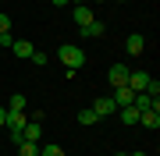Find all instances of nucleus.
Wrapping results in <instances>:
<instances>
[{
	"label": "nucleus",
	"instance_id": "nucleus-22",
	"mask_svg": "<svg viewBox=\"0 0 160 156\" xmlns=\"http://www.w3.org/2000/svg\"><path fill=\"white\" fill-rule=\"evenodd\" d=\"M114 156H128V153H114Z\"/></svg>",
	"mask_w": 160,
	"mask_h": 156
},
{
	"label": "nucleus",
	"instance_id": "nucleus-15",
	"mask_svg": "<svg viewBox=\"0 0 160 156\" xmlns=\"http://www.w3.org/2000/svg\"><path fill=\"white\" fill-rule=\"evenodd\" d=\"M29 60L36 64V68H43V64H46V60H50V57H46V53H43V50H32V57H29Z\"/></svg>",
	"mask_w": 160,
	"mask_h": 156
},
{
	"label": "nucleus",
	"instance_id": "nucleus-20",
	"mask_svg": "<svg viewBox=\"0 0 160 156\" xmlns=\"http://www.w3.org/2000/svg\"><path fill=\"white\" fill-rule=\"evenodd\" d=\"M50 4H53V7H64V4H68V0H50Z\"/></svg>",
	"mask_w": 160,
	"mask_h": 156
},
{
	"label": "nucleus",
	"instance_id": "nucleus-4",
	"mask_svg": "<svg viewBox=\"0 0 160 156\" xmlns=\"http://www.w3.org/2000/svg\"><path fill=\"white\" fill-rule=\"evenodd\" d=\"M139 124H146L149 131H157V128H160V110H157V106L142 110V114H139Z\"/></svg>",
	"mask_w": 160,
	"mask_h": 156
},
{
	"label": "nucleus",
	"instance_id": "nucleus-21",
	"mask_svg": "<svg viewBox=\"0 0 160 156\" xmlns=\"http://www.w3.org/2000/svg\"><path fill=\"white\" fill-rule=\"evenodd\" d=\"M71 4H86V0H71Z\"/></svg>",
	"mask_w": 160,
	"mask_h": 156
},
{
	"label": "nucleus",
	"instance_id": "nucleus-23",
	"mask_svg": "<svg viewBox=\"0 0 160 156\" xmlns=\"http://www.w3.org/2000/svg\"><path fill=\"white\" fill-rule=\"evenodd\" d=\"M92 4H103V0H92Z\"/></svg>",
	"mask_w": 160,
	"mask_h": 156
},
{
	"label": "nucleus",
	"instance_id": "nucleus-12",
	"mask_svg": "<svg viewBox=\"0 0 160 156\" xmlns=\"http://www.w3.org/2000/svg\"><path fill=\"white\" fill-rule=\"evenodd\" d=\"M96 121H100V117H96V110H92V106L78 110V124H86V128H89V124H96Z\"/></svg>",
	"mask_w": 160,
	"mask_h": 156
},
{
	"label": "nucleus",
	"instance_id": "nucleus-10",
	"mask_svg": "<svg viewBox=\"0 0 160 156\" xmlns=\"http://www.w3.org/2000/svg\"><path fill=\"white\" fill-rule=\"evenodd\" d=\"M142 50H146V39H142L139 32H132V35H128V53H132V57H139Z\"/></svg>",
	"mask_w": 160,
	"mask_h": 156
},
{
	"label": "nucleus",
	"instance_id": "nucleus-11",
	"mask_svg": "<svg viewBox=\"0 0 160 156\" xmlns=\"http://www.w3.org/2000/svg\"><path fill=\"white\" fill-rule=\"evenodd\" d=\"M118 114H121L125 124H139V110H135V106H118Z\"/></svg>",
	"mask_w": 160,
	"mask_h": 156
},
{
	"label": "nucleus",
	"instance_id": "nucleus-3",
	"mask_svg": "<svg viewBox=\"0 0 160 156\" xmlns=\"http://www.w3.org/2000/svg\"><path fill=\"white\" fill-rule=\"evenodd\" d=\"M92 110H96V117H107V114H118V103L110 96H100L96 103H92Z\"/></svg>",
	"mask_w": 160,
	"mask_h": 156
},
{
	"label": "nucleus",
	"instance_id": "nucleus-19",
	"mask_svg": "<svg viewBox=\"0 0 160 156\" xmlns=\"http://www.w3.org/2000/svg\"><path fill=\"white\" fill-rule=\"evenodd\" d=\"M4 121H7V110H4V106H0V128H4Z\"/></svg>",
	"mask_w": 160,
	"mask_h": 156
},
{
	"label": "nucleus",
	"instance_id": "nucleus-7",
	"mask_svg": "<svg viewBox=\"0 0 160 156\" xmlns=\"http://www.w3.org/2000/svg\"><path fill=\"white\" fill-rule=\"evenodd\" d=\"M75 21H78V29H86L89 21H96L92 11H89V4H75Z\"/></svg>",
	"mask_w": 160,
	"mask_h": 156
},
{
	"label": "nucleus",
	"instance_id": "nucleus-5",
	"mask_svg": "<svg viewBox=\"0 0 160 156\" xmlns=\"http://www.w3.org/2000/svg\"><path fill=\"white\" fill-rule=\"evenodd\" d=\"M146 82H149L146 71H128V89H132V92H142V89H146Z\"/></svg>",
	"mask_w": 160,
	"mask_h": 156
},
{
	"label": "nucleus",
	"instance_id": "nucleus-13",
	"mask_svg": "<svg viewBox=\"0 0 160 156\" xmlns=\"http://www.w3.org/2000/svg\"><path fill=\"white\" fill-rule=\"evenodd\" d=\"M82 35H89V39H100V35H103V21H89L86 29H82Z\"/></svg>",
	"mask_w": 160,
	"mask_h": 156
},
{
	"label": "nucleus",
	"instance_id": "nucleus-14",
	"mask_svg": "<svg viewBox=\"0 0 160 156\" xmlns=\"http://www.w3.org/2000/svg\"><path fill=\"white\" fill-rule=\"evenodd\" d=\"M18 156H39V145L36 142H18Z\"/></svg>",
	"mask_w": 160,
	"mask_h": 156
},
{
	"label": "nucleus",
	"instance_id": "nucleus-18",
	"mask_svg": "<svg viewBox=\"0 0 160 156\" xmlns=\"http://www.w3.org/2000/svg\"><path fill=\"white\" fill-rule=\"evenodd\" d=\"M7 29H11V18H7V14H4V11H0V35H4V32H7Z\"/></svg>",
	"mask_w": 160,
	"mask_h": 156
},
{
	"label": "nucleus",
	"instance_id": "nucleus-6",
	"mask_svg": "<svg viewBox=\"0 0 160 156\" xmlns=\"http://www.w3.org/2000/svg\"><path fill=\"white\" fill-rule=\"evenodd\" d=\"M110 99H114L118 106H132V99H135V92H132L128 85H118V89H114V96H110Z\"/></svg>",
	"mask_w": 160,
	"mask_h": 156
},
{
	"label": "nucleus",
	"instance_id": "nucleus-2",
	"mask_svg": "<svg viewBox=\"0 0 160 156\" xmlns=\"http://www.w3.org/2000/svg\"><path fill=\"white\" fill-rule=\"evenodd\" d=\"M107 82H110V85H128V68H125V64H114V68H110L107 71Z\"/></svg>",
	"mask_w": 160,
	"mask_h": 156
},
{
	"label": "nucleus",
	"instance_id": "nucleus-9",
	"mask_svg": "<svg viewBox=\"0 0 160 156\" xmlns=\"http://www.w3.org/2000/svg\"><path fill=\"white\" fill-rule=\"evenodd\" d=\"M39 135H43L39 131V121H29L22 128V142H39Z\"/></svg>",
	"mask_w": 160,
	"mask_h": 156
},
{
	"label": "nucleus",
	"instance_id": "nucleus-1",
	"mask_svg": "<svg viewBox=\"0 0 160 156\" xmlns=\"http://www.w3.org/2000/svg\"><path fill=\"white\" fill-rule=\"evenodd\" d=\"M57 60H61L68 71H78L82 64H86V50H82V46H75V43H64V46L57 50Z\"/></svg>",
	"mask_w": 160,
	"mask_h": 156
},
{
	"label": "nucleus",
	"instance_id": "nucleus-8",
	"mask_svg": "<svg viewBox=\"0 0 160 156\" xmlns=\"http://www.w3.org/2000/svg\"><path fill=\"white\" fill-rule=\"evenodd\" d=\"M32 50H36V46H32V43H25V39H14V43H11V53H14V57H22V60H29Z\"/></svg>",
	"mask_w": 160,
	"mask_h": 156
},
{
	"label": "nucleus",
	"instance_id": "nucleus-17",
	"mask_svg": "<svg viewBox=\"0 0 160 156\" xmlns=\"http://www.w3.org/2000/svg\"><path fill=\"white\" fill-rule=\"evenodd\" d=\"M7 106H11V110H25V96H22V92H14V96H11V103H7Z\"/></svg>",
	"mask_w": 160,
	"mask_h": 156
},
{
	"label": "nucleus",
	"instance_id": "nucleus-16",
	"mask_svg": "<svg viewBox=\"0 0 160 156\" xmlns=\"http://www.w3.org/2000/svg\"><path fill=\"white\" fill-rule=\"evenodd\" d=\"M39 156H64V149H61V145H43Z\"/></svg>",
	"mask_w": 160,
	"mask_h": 156
},
{
	"label": "nucleus",
	"instance_id": "nucleus-24",
	"mask_svg": "<svg viewBox=\"0 0 160 156\" xmlns=\"http://www.w3.org/2000/svg\"><path fill=\"white\" fill-rule=\"evenodd\" d=\"M118 4H125V0H118Z\"/></svg>",
	"mask_w": 160,
	"mask_h": 156
}]
</instances>
